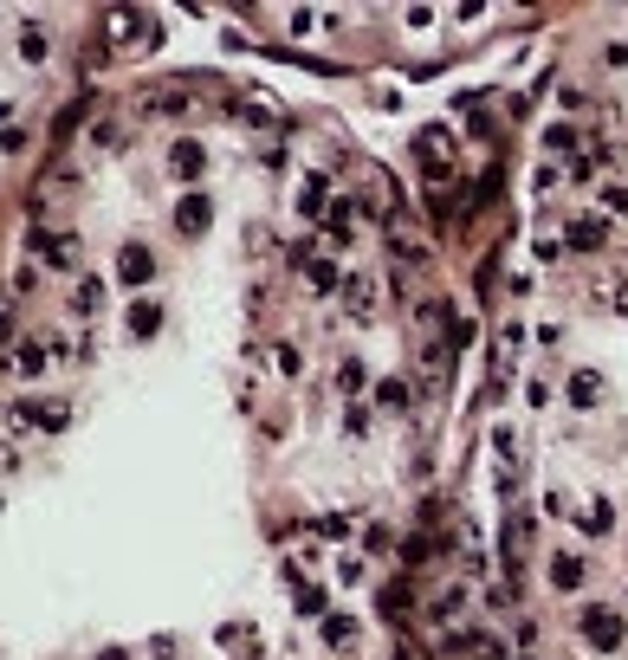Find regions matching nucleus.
Wrapping results in <instances>:
<instances>
[{
  "instance_id": "f257e3e1",
  "label": "nucleus",
  "mask_w": 628,
  "mask_h": 660,
  "mask_svg": "<svg viewBox=\"0 0 628 660\" xmlns=\"http://www.w3.org/2000/svg\"><path fill=\"white\" fill-rule=\"evenodd\" d=\"M46 253H52V266H78V240H52Z\"/></svg>"
}]
</instances>
